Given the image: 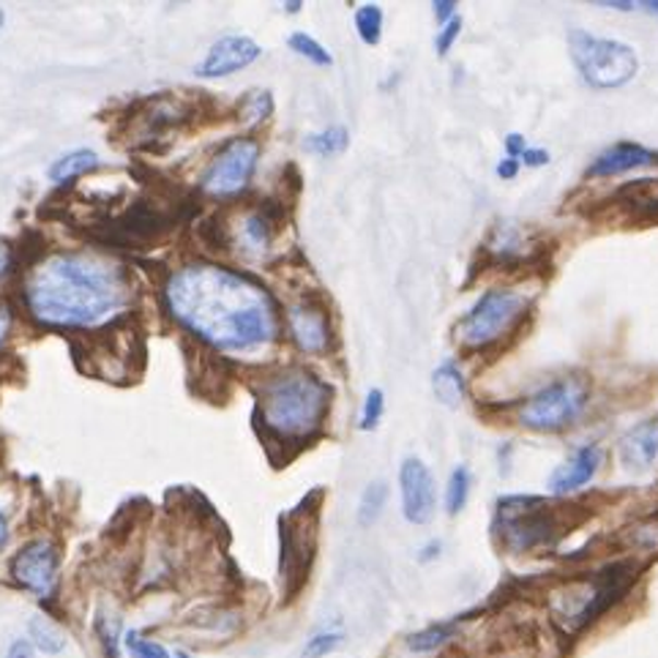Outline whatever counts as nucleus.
<instances>
[{
    "mask_svg": "<svg viewBox=\"0 0 658 658\" xmlns=\"http://www.w3.org/2000/svg\"><path fill=\"white\" fill-rule=\"evenodd\" d=\"M172 318L225 352H249L279 339V307L263 285L219 265H187L165 287Z\"/></svg>",
    "mask_w": 658,
    "mask_h": 658,
    "instance_id": "1",
    "label": "nucleus"
},
{
    "mask_svg": "<svg viewBox=\"0 0 658 658\" xmlns=\"http://www.w3.org/2000/svg\"><path fill=\"white\" fill-rule=\"evenodd\" d=\"M25 303L41 325L96 328L129 303V282L118 265L88 254H52L25 279Z\"/></svg>",
    "mask_w": 658,
    "mask_h": 658,
    "instance_id": "2",
    "label": "nucleus"
},
{
    "mask_svg": "<svg viewBox=\"0 0 658 658\" xmlns=\"http://www.w3.org/2000/svg\"><path fill=\"white\" fill-rule=\"evenodd\" d=\"M260 421L282 443H303L320 432L331 410V385L312 372H285L265 380L260 391Z\"/></svg>",
    "mask_w": 658,
    "mask_h": 658,
    "instance_id": "3",
    "label": "nucleus"
},
{
    "mask_svg": "<svg viewBox=\"0 0 658 658\" xmlns=\"http://www.w3.org/2000/svg\"><path fill=\"white\" fill-rule=\"evenodd\" d=\"M569 50L574 67L579 69V77L590 88H623L639 72V58H636L634 47L614 39H601L582 28L569 31Z\"/></svg>",
    "mask_w": 658,
    "mask_h": 658,
    "instance_id": "4",
    "label": "nucleus"
},
{
    "mask_svg": "<svg viewBox=\"0 0 658 658\" xmlns=\"http://www.w3.org/2000/svg\"><path fill=\"white\" fill-rule=\"evenodd\" d=\"M527 312V298L516 290H487L456 323V342L467 350L494 345L516 328Z\"/></svg>",
    "mask_w": 658,
    "mask_h": 658,
    "instance_id": "5",
    "label": "nucleus"
},
{
    "mask_svg": "<svg viewBox=\"0 0 658 658\" xmlns=\"http://www.w3.org/2000/svg\"><path fill=\"white\" fill-rule=\"evenodd\" d=\"M587 385L576 378L554 380L522 405L519 423L533 432H560L585 412Z\"/></svg>",
    "mask_w": 658,
    "mask_h": 658,
    "instance_id": "6",
    "label": "nucleus"
},
{
    "mask_svg": "<svg viewBox=\"0 0 658 658\" xmlns=\"http://www.w3.org/2000/svg\"><path fill=\"white\" fill-rule=\"evenodd\" d=\"M260 145L254 140L238 137L219 151L214 161L208 165L203 176V189L214 198H236L252 181L258 170Z\"/></svg>",
    "mask_w": 658,
    "mask_h": 658,
    "instance_id": "7",
    "label": "nucleus"
},
{
    "mask_svg": "<svg viewBox=\"0 0 658 658\" xmlns=\"http://www.w3.org/2000/svg\"><path fill=\"white\" fill-rule=\"evenodd\" d=\"M500 514H503L505 538L514 549L536 547L547 541L549 533L554 530L552 511L538 498H509L500 503Z\"/></svg>",
    "mask_w": 658,
    "mask_h": 658,
    "instance_id": "8",
    "label": "nucleus"
},
{
    "mask_svg": "<svg viewBox=\"0 0 658 658\" xmlns=\"http://www.w3.org/2000/svg\"><path fill=\"white\" fill-rule=\"evenodd\" d=\"M58 549L50 538H36L25 543L12 560V576L20 587L31 590L34 596L47 598L56 593L58 585Z\"/></svg>",
    "mask_w": 658,
    "mask_h": 658,
    "instance_id": "9",
    "label": "nucleus"
},
{
    "mask_svg": "<svg viewBox=\"0 0 658 658\" xmlns=\"http://www.w3.org/2000/svg\"><path fill=\"white\" fill-rule=\"evenodd\" d=\"M399 489H402V511L410 525H427L434 516V478L421 459L410 456L399 467Z\"/></svg>",
    "mask_w": 658,
    "mask_h": 658,
    "instance_id": "10",
    "label": "nucleus"
},
{
    "mask_svg": "<svg viewBox=\"0 0 658 658\" xmlns=\"http://www.w3.org/2000/svg\"><path fill=\"white\" fill-rule=\"evenodd\" d=\"M260 56H263V50L249 36H225V39H219L211 47L205 61L198 67V74L203 80L230 77V74L252 67Z\"/></svg>",
    "mask_w": 658,
    "mask_h": 658,
    "instance_id": "11",
    "label": "nucleus"
},
{
    "mask_svg": "<svg viewBox=\"0 0 658 658\" xmlns=\"http://www.w3.org/2000/svg\"><path fill=\"white\" fill-rule=\"evenodd\" d=\"M287 328L296 345L303 352H325L331 342V325L323 309L312 307V303H296L287 312Z\"/></svg>",
    "mask_w": 658,
    "mask_h": 658,
    "instance_id": "12",
    "label": "nucleus"
},
{
    "mask_svg": "<svg viewBox=\"0 0 658 658\" xmlns=\"http://www.w3.org/2000/svg\"><path fill=\"white\" fill-rule=\"evenodd\" d=\"M620 465L631 472L650 470L658 462V421L636 423L620 438L618 445Z\"/></svg>",
    "mask_w": 658,
    "mask_h": 658,
    "instance_id": "13",
    "label": "nucleus"
},
{
    "mask_svg": "<svg viewBox=\"0 0 658 658\" xmlns=\"http://www.w3.org/2000/svg\"><path fill=\"white\" fill-rule=\"evenodd\" d=\"M658 165L656 151H647L636 143H614L612 148L601 151V154L593 159V165L587 167V176L590 178H612L620 172L639 170V167H653Z\"/></svg>",
    "mask_w": 658,
    "mask_h": 658,
    "instance_id": "14",
    "label": "nucleus"
},
{
    "mask_svg": "<svg viewBox=\"0 0 658 658\" xmlns=\"http://www.w3.org/2000/svg\"><path fill=\"white\" fill-rule=\"evenodd\" d=\"M601 456V448H598L596 443L582 445L569 462H563V465L549 476V489H552L554 494H571L576 492V489H582L587 481H593V476L598 472Z\"/></svg>",
    "mask_w": 658,
    "mask_h": 658,
    "instance_id": "15",
    "label": "nucleus"
},
{
    "mask_svg": "<svg viewBox=\"0 0 658 658\" xmlns=\"http://www.w3.org/2000/svg\"><path fill=\"white\" fill-rule=\"evenodd\" d=\"M614 203L620 205L629 219L645 222V225H658V181L656 178H639L618 189Z\"/></svg>",
    "mask_w": 658,
    "mask_h": 658,
    "instance_id": "16",
    "label": "nucleus"
},
{
    "mask_svg": "<svg viewBox=\"0 0 658 658\" xmlns=\"http://www.w3.org/2000/svg\"><path fill=\"white\" fill-rule=\"evenodd\" d=\"M279 222H282V214L274 208V205H263V208H258L254 214H249L241 225L243 247L263 254L265 249L274 243L276 230H279Z\"/></svg>",
    "mask_w": 658,
    "mask_h": 658,
    "instance_id": "17",
    "label": "nucleus"
},
{
    "mask_svg": "<svg viewBox=\"0 0 658 658\" xmlns=\"http://www.w3.org/2000/svg\"><path fill=\"white\" fill-rule=\"evenodd\" d=\"M432 391H434V396H438L440 405L451 407V410L465 402L467 385H465V378H462L459 367H456L454 361H443L438 369H434Z\"/></svg>",
    "mask_w": 658,
    "mask_h": 658,
    "instance_id": "18",
    "label": "nucleus"
},
{
    "mask_svg": "<svg viewBox=\"0 0 658 658\" xmlns=\"http://www.w3.org/2000/svg\"><path fill=\"white\" fill-rule=\"evenodd\" d=\"M28 639L36 650L47 653V656L67 650V634L47 614H36L28 620Z\"/></svg>",
    "mask_w": 658,
    "mask_h": 658,
    "instance_id": "19",
    "label": "nucleus"
},
{
    "mask_svg": "<svg viewBox=\"0 0 658 658\" xmlns=\"http://www.w3.org/2000/svg\"><path fill=\"white\" fill-rule=\"evenodd\" d=\"M99 167V156L94 154V151H72V154L61 156V159L56 161V165L50 167V178L56 183H67V181H74V178L85 176V172L96 170Z\"/></svg>",
    "mask_w": 658,
    "mask_h": 658,
    "instance_id": "20",
    "label": "nucleus"
},
{
    "mask_svg": "<svg viewBox=\"0 0 658 658\" xmlns=\"http://www.w3.org/2000/svg\"><path fill=\"white\" fill-rule=\"evenodd\" d=\"M522 247H525V238H522V232L516 230L514 225L494 227L492 238H489L487 243V249L494 254V260H500V263H509V260L519 258Z\"/></svg>",
    "mask_w": 658,
    "mask_h": 658,
    "instance_id": "21",
    "label": "nucleus"
},
{
    "mask_svg": "<svg viewBox=\"0 0 658 658\" xmlns=\"http://www.w3.org/2000/svg\"><path fill=\"white\" fill-rule=\"evenodd\" d=\"M454 623H434L429 625V629H421L407 636V647H410L412 653H432L438 650V647H443L448 639H454Z\"/></svg>",
    "mask_w": 658,
    "mask_h": 658,
    "instance_id": "22",
    "label": "nucleus"
},
{
    "mask_svg": "<svg viewBox=\"0 0 658 658\" xmlns=\"http://www.w3.org/2000/svg\"><path fill=\"white\" fill-rule=\"evenodd\" d=\"M347 145H350V134H347V129H342V127L325 129V132H318V134H309V137L303 140V148H307L309 154H318V156H336V154H342Z\"/></svg>",
    "mask_w": 658,
    "mask_h": 658,
    "instance_id": "23",
    "label": "nucleus"
},
{
    "mask_svg": "<svg viewBox=\"0 0 658 658\" xmlns=\"http://www.w3.org/2000/svg\"><path fill=\"white\" fill-rule=\"evenodd\" d=\"M385 498H388V487H385L383 481H374L363 489L361 503H358V522H361L363 527L374 525V522L380 519V514H383L385 509Z\"/></svg>",
    "mask_w": 658,
    "mask_h": 658,
    "instance_id": "24",
    "label": "nucleus"
},
{
    "mask_svg": "<svg viewBox=\"0 0 658 658\" xmlns=\"http://www.w3.org/2000/svg\"><path fill=\"white\" fill-rule=\"evenodd\" d=\"M470 483V470H467L465 465L454 467V472H451L448 478V487H445V511H448L451 516H456L467 505Z\"/></svg>",
    "mask_w": 658,
    "mask_h": 658,
    "instance_id": "25",
    "label": "nucleus"
},
{
    "mask_svg": "<svg viewBox=\"0 0 658 658\" xmlns=\"http://www.w3.org/2000/svg\"><path fill=\"white\" fill-rule=\"evenodd\" d=\"M94 631L96 636H99L101 647H105V656L107 658H118V647H121V618L118 614H107L105 609H101L99 614H96L94 620Z\"/></svg>",
    "mask_w": 658,
    "mask_h": 658,
    "instance_id": "26",
    "label": "nucleus"
},
{
    "mask_svg": "<svg viewBox=\"0 0 658 658\" xmlns=\"http://www.w3.org/2000/svg\"><path fill=\"white\" fill-rule=\"evenodd\" d=\"M356 31L363 45L374 47L383 39V12L378 7H361L356 12Z\"/></svg>",
    "mask_w": 658,
    "mask_h": 658,
    "instance_id": "27",
    "label": "nucleus"
},
{
    "mask_svg": "<svg viewBox=\"0 0 658 658\" xmlns=\"http://www.w3.org/2000/svg\"><path fill=\"white\" fill-rule=\"evenodd\" d=\"M123 647H127V653L132 658H172V653L161 642L148 639L140 631H127L123 634Z\"/></svg>",
    "mask_w": 658,
    "mask_h": 658,
    "instance_id": "28",
    "label": "nucleus"
},
{
    "mask_svg": "<svg viewBox=\"0 0 658 658\" xmlns=\"http://www.w3.org/2000/svg\"><path fill=\"white\" fill-rule=\"evenodd\" d=\"M290 50L296 52V56L307 58V61H312L314 67H331L334 63V58H331V52L325 50L323 45H320L318 39H312L309 34H292L290 36Z\"/></svg>",
    "mask_w": 658,
    "mask_h": 658,
    "instance_id": "29",
    "label": "nucleus"
},
{
    "mask_svg": "<svg viewBox=\"0 0 658 658\" xmlns=\"http://www.w3.org/2000/svg\"><path fill=\"white\" fill-rule=\"evenodd\" d=\"M274 110V99L268 91H249L241 101V118L247 123H260L271 116Z\"/></svg>",
    "mask_w": 658,
    "mask_h": 658,
    "instance_id": "30",
    "label": "nucleus"
},
{
    "mask_svg": "<svg viewBox=\"0 0 658 658\" xmlns=\"http://www.w3.org/2000/svg\"><path fill=\"white\" fill-rule=\"evenodd\" d=\"M342 645H345V634H342V631H320V634L307 639L303 658H325L339 650Z\"/></svg>",
    "mask_w": 658,
    "mask_h": 658,
    "instance_id": "31",
    "label": "nucleus"
},
{
    "mask_svg": "<svg viewBox=\"0 0 658 658\" xmlns=\"http://www.w3.org/2000/svg\"><path fill=\"white\" fill-rule=\"evenodd\" d=\"M385 410V396L380 388H372L367 394V402H363V410H361V429L363 432H369V429H378L380 418H383Z\"/></svg>",
    "mask_w": 658,
    "mask_h": 658,
    "instance_id": "32",
    "label": "nucleus"
},
{
    "mask_svg": "<svg viewBox=\"0 0 658 658\" xmlns=\"http://www.w3.org/2000/svg\"><path fill=\"white\" fill-rule=\"evenodd\" d=\"M459 34H462V20L459 17H454L451 23H445L443 28H440V34H438V52H440V56H448L451 45L459 39Z\"/></svg>",
    "mask_w": 658,
    "mask_h": 658,
    "instance_id": "33",
    "label": "nucleus"
},
{
    "mask_svg": "<svg viewBox=\"0 0 658 658\" xmlns=\"http://www.w3.org/2000/svg\"><path fill=\"white\" fill-rule=\"evenodd\" d=\"M525 151H527V143L522 134H509V137H505V156H509V159L519 161V156L525 154Z\"/></svg>",
    "mask_w": 658,
    "mask_h": 658,
    "instance_id": "34",
    "label": "nucleus"
},
{
    "mask_svg": "<svg viewBox=\"0 0 658 658\" xmlns=\"http://www.w3.org/2000/svg\"><path fill=\"white\" fill-rule=\"evenodd\" d=\"M36 647L31 645V639H14L12 645H9L7 658H34Z\"/></svg>",
    "mask_w": 658,
    "mask_h": 658,
    "instance_id": "35",
    "label": "nucleus"
},
{
    "mask_svg": "<svg viewBox=\"0 0 658 658\" xmlns=\"http://www.w3.org/2000/svg\"><path fill=\"white\" fill-rule=\"evenodd\" d=\"M522 161H525V167H543L549 165V154L543 148H527L525 154L519 156Z\"/></svg>",
    "mask_w": 658,
    "mask_h": 658,
    "instance_id": "36",
    "label": "nucleus"
},
{
    "mask_svg": "<svg viewBox=\"0 0 658 658\" xmlns=\"http://www.w3.org/2000/svg\"><path fill=\"white\" fill-rule=\"evenodd\" d=\"M454 12H456V3H451V0H440V3H434V17H438L443 25L454 20Z\"/></svg>",
    "mask_w": 658,
    "mask_h": 658,
    "instance_id": "37",
    "label": "nucleus"
},
{
    "mask_svg": "<svg viewBox=\"0 0 658 658\" xmlns=\"http://www.w3.org/2000/svg\"><path fill=\"white\" fill-rule=\"evenodd\" d=\"M494 172H498V176L503 178V181H511V178H514L516 172H519V161H516V159H503Z\"/></svg>",
    "mask_w": 658,
    "mask_h": 658,
    "instance_id": "38",
    "label": "nucleus"
},
{
    "mask_svg": "<svg viewBox=\"0 0 658 658\" xmlns=\"http://www.w3.org/2000/svg\"><path fill=\"white\" fill-rule=\"evenodd\" d=\"M9 328H12V312H9V307L0 303V345H3V339L9 336Z\"/></svg>",
    "mask_w": 658,
    "mask_h": 658,
    "instance_id": "39",
    "label": "nucleus"
},
{
    "mask_svg": "<svg viewBox=\"0 0 658 658\" xmlns=\"http://www.w3.org/2000/svg\"><path fill=\"white\" fill-rule=\"evenodd\" d=\"M9 265H12V249L7 243H0V276L7 274Z\"/></svg>",
    "mask_w": 658,
    "mask_h": 658,
    "instance_id": "40",
    "label": "nucleus"
},
{
    "mask_svg": "<svg viewBox=\"0 0 658 658\" xmlns=\"http://www.w3.org/2000/svg\"><path fill=\"white\" fill-rule=\"evenodd\" d=\"M438 554H440V541H432V543H427L423 554H418V560H421V563H427V560L438 558Z\"/></svg>",
    "mask_w": 658,
    "mask_h": 658,
    "instance_id": "41",
    "label": "nucleus"
},
{
    "mask_svg": "<svg viewBox=\"0 0 658 658\" xmlns=\"http://www.w3.org/2000/svg\"><path fill=\"white\" fill-rule=\"evenodd\" d=\"M7 541H9V522L7 516H3V511H0V549L7 547Z\"/></svg>",
    "mask_w": 658,
    "mask_h": 658,
    "instance_id": "42",
    "label": "nucleus"
},
{
    "mask_svg": "<svg viewBox=\"0 0 658 658\" xmlns=\"http://www.w3.org/2000/svg\"><path fill=\"white\" fill-rule=\"evenodd\" d=\"M287 12H290V14L301 12V3H287Z\"/></svg>",
    "mask_w": 658,
    "mask_h": 658,
    "instance_id": "43",
    "label": "nucleus"
},
{
    "mask_svg": "<svg viewBox=\"0 0 658 658\" xmlns=\"http://www.w3.org/2000/svg\"><path fill=\"white\" fill-rule=\"evenodd\" d=\"M3 20H7V14H3V9H0V28H3Z\"/></svg>",
    "mask_w": 658,
    "mask_h": 658,
    "instance_id": "44",
    "label": "nucleus"
}]
</instances>
